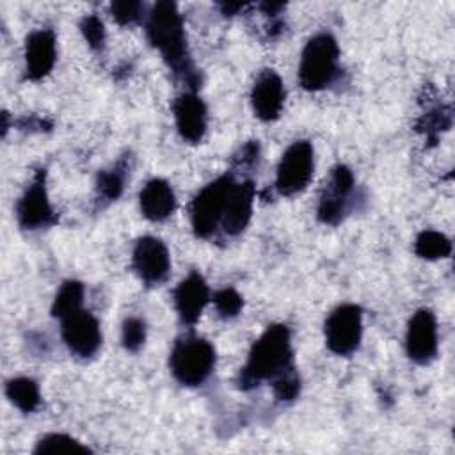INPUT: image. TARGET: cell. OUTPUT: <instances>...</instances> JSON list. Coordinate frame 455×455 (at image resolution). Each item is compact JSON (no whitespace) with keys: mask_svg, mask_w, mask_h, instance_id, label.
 <instances>
[{"mask_svg":"<svg viewBox=\"0 0 455 455\" xmlns=\"http://www.w3.org/2000/svg\"><path fill=\"white\" fill-rule=\"evenodd\" d=\"M272 386H274V393L279 400H293L300 391V379H299L295 368L291 366V368L284 370L281 375H277L272 380Z\"/></svg>","mask_w":455,"mask_h":455,"instance_id":"4316f807","label":"cell"},{"mask_svg":"<svg viewBox=\"0 0 455 455\" xmlns=\"http://www.w3.org/2000/svg\"><path fill=\"white\" fill-rule=\"evenodd\" d=\"M407 355L418 363L427 364L437 354V323L430 309H418L407 325L405 334Z\"/></svg>","mask_w":455,"mask_h":455,"instance_id":"7c38bea8","label":"cell"},{"mask_svg":"<svg viewBox=\"0 0 455 455\" xmlns=\"http://www.w3.org/2000/svg\"><path fill=\"white\" fill-rule=\"evenodd\" d=\"M284 85L279 75L272 69H263L254 80L251 91V103L256 117L261 121H274L281 116L284 105Z\"/></svg>","mask_w":455,"mask_h":455,"instance_id":"5bb4252c","label":"cell"},{"mask_svg":"<svg viewBox=\"0 0 455 455\" xmlns=\"http://www.w3.org/2000/svg\"><path fill=\"white\" fill-rule=\"evenodd\" d=\"M84 284L80 281H66L60 290L57 291L53 304H52V315L55 318H64L78 309H82V300H84Z\"/></svg>","mask_w":455,"mask_h":455,"instance_id":"44dd1931","label":"cell"},{"mask_svg":"<svg viewBox=\"0 0 455 455\" xmlns=\"http://www.w3.org/2000/svg\"><path fill=\"white\" fill-rule=\"evenodd\" d=\"M142 215L153 222L165 220L176 206V197L171 185L165 180L153 178L146 183L139 196Z\"/></svg>","mask_w":455,"mask_h":455,"instance_id":"ac0fdd59","label":"cell"},{"mask_svg":"<svg viewBox=\"0 0 455 455\" xmlns=\"http://www.w3.org/2000/svg\"><path fill=\"white\" fill-rule=\"evenodd\" d=\"M451 126V110L444 105H437V107H432L428 108L418 121L416 128L418 132L425 133L427 139L435 144L437 142V137L441 132L448 130Z\"/></svg>","mask_w":455,"mask_h":455,"instance_id":"603a6c76","label":"cell"},{"mask_svg":"<svg viewBox=\"0 0 455 455\" xmlns=\"http://www.w3.org/2000/svg\"><path fill=\"white\" fill-rule=\"evenodd\" d=\"M123 347L128 352H137L146 341V323L139 316H130L123 322Z\"/></svg>","mask_w":455,"mask_h":455,"instance_id":"484cf974","label":"cell"},{"mask_svg":"<svg viewBox=\"0 0 455 455\" xmlns=\"http://www.w3.org/2000/svg\"><path fill=\"white\" fill-rule=\"evenodd\" d=\"M219 7H220L222 14H226V16H233V14H236L240 9H243L245 5H243V4H220Z\"/></svg>","mask_w":455,"mask_h":455,"instance_id":"f546056e","label":"cell"},{"mask_svg":"<svg viewBox=\"0 0 455 455\" xmlns=\"http://www.w3.org/2000/svg\"><path fill=\"white\" fill-rule=\"evenodd\" d=\"M233 174H222L208 183L190 204V222L199 238H208L215 233L222 220L226 203L235 188Z\"/></svg>","mask_w":455,"mask_h":455,"instance_id":"5b68a950","label":"cell"},{"mask_svg":"<svg viewBox=\"0 0 455 455\" xmlns=\"http://www.w3.org/2000/svg\"><path fill=\"white\" fill-rule=\"evenodd\" d=\"M414 252L423 259L448 258L451 252V242L446 235L432 229H425L416 236Z\"/></svg>","mask_w":455,"mask_h":455,"instance_id":"7402d4cb","label":"cell"},{"mask_svg":"<svg viewBox=\"0 0 455 455\" xmlns=\"http://www.w3.org/2000/svg\"><path fill=\"white\" fill-rule=\"evenodd\" d=\"M291 366L290 331L283 323H274L252 345L247 363L240 371L238 384L242 389H252L261 380H274Z\"/></svg>","mask_w":455,"mask_h":455,"instance_id":"7a4b0ae2","label":"cell"},{"mask_svg":"<svg viewBox=\"0 0 455 455\" xmlns=\"http://www.w3.org/2000/svg\"><path fill=\"white\" fill-rule=\"evenodd\" d=\"M80 32H82V36L85 37L87 44L92 50H96V52L103 50V46H105V27H103V21L96 14H89V16L82 18Z\"/></svg>","mask_w":455,"mask_h":455,"instance_id":"83f0119b","label":"cell"},{"mask_svg":"<svg viewBox=\"0 0 455 455\" xmlns=\"http://www.w3.org/2000/svg\"><path fill=\"white\" fill-rule=\"evenodd\" d=\"M313 146L309 140H295L281 156L275 176V188L281 196H293L304 190L313 176Z\"/></svg>","mask_w":455,"mask_h":455,"instance_id":"52a82bcc","label":"cell"},{"mask_svg":"<svg viewBox=\"0 0 455 455\" xmlns=\"http://www.w3.org/2000/svg\"><path fill=\"white\" fill-rule=\"evenodd\" d=\"M254 183L251 180H245L242 183H236L222 213L220 226L226 235L236 236L240 235L252 215V204H254Z\"/></svg>","mask_w":455,"mask_h":455,"instance_id":"e0dca14e","label":"cell"},{"mask_svg":"<svg viewBox=\"0 0 455 455\" xmlns=\"http://www.w3.org/2000/svg\"><path fill=\"white\" fill-rule=\"evenodd\" d=\"M62 339L75 355L91 357L101 345L100 323L89 311L78 309L62 318Z\"/></svg>","mask_w":455,"mask_h":455,"instance_id":"8fae6325","label":"cell"},{"mask_svg":"<svg viewBox=\"0 0 455 455\" xmlns=\"http://www.w3.org/2000/svg\"><path fill=\"white\" fill-rule=\"evenodd\" d=\"M16 217L23 229H41L57 222L46 192V172L39 169L16 206Z\"/></svg>","mask_w":455,"mask_h":455,"instance_id":"ba28073f","label":"cell"},{"mask_svg":"<svg viewBox=\"0 0 455 455\" xmlns=\"http://www.w3.org/2000/svg\"><path fill=\"white\" fill-rule=\"evenodd\" d=\"M354 183V174L347 165L339 164L332 169L318 203V219L323 224L334 226L343 220L350 208Z\"/></svg>","mask_w":455,"mask_h":455,"instance_id":"9c48e42d","label":"cell"},{"mask_svg":"<svg viewBox=\"0 0 455 455\" xmlns=\"http://www.w3.org/2000/svg\"><path fill=\"white\" fill-rule=\"evenodd\" d=\"M210 300V288L199 272H190L174 290V306L183 323L194 325Z\"/></svg>","mask_w":455,"mask_h":455,"instance_id":"2e32d148","label":"cell"},{"mask_svg":"<svg viewBox=\"0 0 455 455\" xmlns=\"http://www.w3.org/2000/svg\"><path fill=\"white\" fill-rule=\"evenodd\" d=\"M325 345L332 354L348 355L357 350L363 336V311L355 304L338 306L323 325Z\"/></svg>","mask_w":455,"mask_h":455,"instance_id":"8992f818","label":"cell"},{"mask_svg":"<svg viewBox=\"0 0 455 455\" xmlns=\"http://www.w3.org/2000/svg\"><path fill=\"white\" fill-rule=\"evenodd\" d=\"M213 304H215L219 316H222V318H235L243 307L242 295L233 288H222V290L215 291Z\"/></svg>","mask_w":455,"mask_h":455,"instance_id":"d4e9b609","label":"cell"},{"mask_svg":"<svg viewBox=\"0 0 455 455\" xmlns=\"http://www.w3.org/2000/svg\"><path fill=\"white\" fill-rule=\"evenodd\" d=\"M338 57L339 48L336 39L320 32L313 36L300 55L299 64V82L306 91H322L338 75Z\"/></svg>","mask_w":455,"mask_h":455,"instance_id":"3957f363","label":"cell"},{"mask_svg":"<svg viewBox=\"0 0 455 455\" xmlns=\"http://www.w3.org/2000/svg\"><path fill=\"white\" fill-rule=\"evenodd\" d=\"M128 169H130V165L126 164V158H123L112 169L103 171L98 176V183H96L98 201L101 199L105 203H110L121 196V192L124 188L126 176H128Z\"/></svg>","mask_w":455,"mask_h":455,"instance_id":"ffe728a7","label":"cell"},{"mask_svg":"<svg viewBox=\"0 0 455 455\" xmlns=\"http://www.w3.org/2000/svg\"><path fill=\"white\" fill-rule=\"evenodd\" d=\"M176 128L183 140L197 144L206 132V107L194 92L180 94L172 103Z\"/></svg>","mask_w":455,"mask_h":455,"instance_id":"9a60e30c","label":"cell"},{"mask_svg":"<svg viewBox=\"0 0 455 455\" xmlns=\"http://www.w3.org/2000/svg\"><path fill=\"white\" fill-rule=\"evenodd\" d=\"M5 395L23 412L36 411L41 402L39 387H37L36 380H32L28 377L11 379L5 386Z\"/></svg>","mask_w":455,"mask_h":455,"instance_id":"d6986e66","label":"cell"},{"mask_svg":"<svg viewBox=\"0 0 455 455\" xmlns=\"http://www.w3.org/2000/svg\"><path fill=\"white\" fill-rule=\"evenodd\" d=\"M57 59V41L52 28L28 34L25 43V78L30 82L44 78Z\"/></svg>","mask_w":455,"mask_h":455,"instance_id":"4fadbf2b","label":"cell"},{"mask_svg":"<svg viewBox=\"0 0 455 455\" xmlns=\"http://www.w3.org/2000/svg\"><path fill=\"white\" fill-rule=\"evenodd\" d=\"M132 263L137 275L148 286L164 283L171 270L169 251L165 243L155 236H142L137 240L132 254Z\"/></svg>","mask_w":455,"mask_h":455,"instance_id":"30bf717a","label":"cell"},{"mask_svg":"<svg viewBox=\"0 0 455 455\" xmlns=\"http://www.w3.org/2000/svg\"><path fill=\"white\" fill-rule=\"evenodd\" d=\"M34 453H91V450L66 434H48L41 437L34 448Z\"/></svg>","mask_w":455,"mask_h":455,"instance_id":"cb8c5ba5","label":"cell"},{"mask_svg":"<svg viewBox=\"0 0 455 455\" xmlns=\"http://www.w3.org/2000/svg\"><path fill=\"white\" fill-rule=\"evenodd\" d=\"M169 366L180 384L190 387L199 386L210 377L215 366V348L204 338L187 334L176 339Z\"/></svg>","mask_w":455,"mask_h":455,"instance_id":"277c9868","label":"cell"},{"mask_svg":"<svg viewBox=\"0 0 455 455\" xmlns=\"http://www.w3.org/2000/svg\"><path fill=\"white\" fill-rule=\"evenodd\" d=\"M146 32L149 43L162 53L169 69L188 85L196 87L199 78L190 60L183 18L176 4L169 0L156 2L148 14Z\"/></svg>","mask_w":455,"mask_h":455,"instance_id":"6da1fadb","label":"cell"},{"mask_svg":"<svg viewBox=\"0 0 455 455\" xmlns=\"http://www.w3.org/2000/svg\"><path fill=\"white\" fill-rule=\"evenodd\" d=\"M146 5L142 2H114L110 5L112 18L119 25H133L137 23L144 14Z\"/></svg>","mask_w":455,"mask_h":455,"instance_id":"f1b7e54d","label":"cell"}]
</instances>
